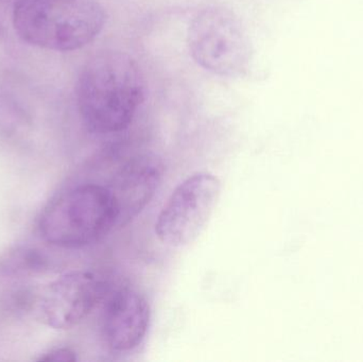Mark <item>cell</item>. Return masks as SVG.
I'll return each instance as SVG.
<instances>
[{"mask_svg":"<svg viewBox=\"0 0 363 362\" xmlns=\"http://www.w3.org/2000/svg\"><path fill=\"white\" fill-rule=\"evenodd\" d=\"M146 97V82L138 62L125 52L104 51L83 66L76 84L79 113L97 134L125 131Z\"/></svg>","mask_w":363,"mask_h":362,"instance_id":"1","label":"cell"},{"mask_svg":"<svg viewBox=\"0 0 363 362\" xmlns=\"http://www.w3.org/2000/svg\"><path fill=\"white\" fill-rule=\"evenodd\" d=\"M106 13L97 0H15L13 26L32 46L68 52L93 42Z\"/></svg>","mask_w":363,"mask_h":362,"instance_id":"2","label":"cell"},{"mask_svg":"<svg viewBox=\"0 0 363 362\" xmlns=\"http://www.w3.org/2000/svg\"><path fill=\"white\" fill-rule=\"evenodd\" d=\"M114 196L106 184L83 183L53 198L40 215V233L57 248H84L118 227Z\"/></svg>","mask_w":363,"mask_h":362,"instance_id":"3","label":"cell"},{"mask_svg":"<svg viewBox=\"0 0 363 362\" xmlns=\"http://www.w3.org/2000/svg\"><path fill=\"white\" fill-rule=\"evenodd\" d=\"M187 38L192 59L207 72L234 78L249 69L251 40L233 11L217 6L199 11L190 21Z\"/></svg>","mask_w":363,"mask_h":362,"instance_id":"4","label":"cell"},{"mask_svg":"<svg viewBox=\"0 0 363 362\" xmlns=\"http://www.w3.org/2000/svg\"><path fill=\"white\" fill-rule=\"evenodd\" d=\"M221 195V182L211 172L191 174L164 204L155 222L162 244L181 248L196 239L211 219Z\"/></svg>","mask_w":363,"mask_h":362,"instance_id":"5","label":"cell"},{"mask_svg":"<svg viewBox=\"0 0 363 362\" xmlns=\"http://www.w3.org/2000/svg\"><path fill=\"white\" fill-rule=\"evenodd\" d=\"M111 288L108 281L97 272H67L45 290L40 302L43 320L52 329H72L104 301Z\"/></svg>","mask_w":363,"mask_h":362,"instance_id":"6","label":"cell"},{"mask_svg":"<svg viewBox=\"0 0 363 362\" xmlns=\"http://www.w3.org/2000/svg\"><path fill=\"white\" fill-rule=\"evenodd\" d=\"M150 320V305L142 293L128 286L111 288L102 310L104 344L114 353L133 351L146 338Z\"/></svg>","mask_w":363,"mask_h":362,"instance_id":"7","label":"cell"},{"mask_svg":"<svg viewBox=\"0 0 363 362\" xmlns=\"http://www.w3.org/2000/svg\"><path fill=\"white\" fill-rule=\"evenodd\" d=\"M163 174V162L155 154L134 155L115 170L106 185L118 208V227L128 225L150 203Z\"/></svg>","mask_w":363,"mask_h":362,"instance_id":"8","label":"cell"},{"mask_svg":"<svg viewBox=\"0 0 363 362\" xmlns=\"http://www.w3.org/2000/svg\"><path fill=\"white\" fill-rule=\"evenodd\" d=\"M45 362H74L78 361L76 352L70 348L52 349L38 359Z\"/></svg>","mask_w":363,"mask_h":362,"instance_id":"9","label":"cell"}]
</instances>
